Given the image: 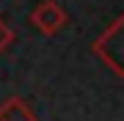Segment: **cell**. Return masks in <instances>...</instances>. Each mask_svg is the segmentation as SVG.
I'll return each mask as SVG.
<instances>
[{
  "label": "cell",
  "mask_w": 124,
  "mask_h": 121,
  "mask_svg": "<svg viewBox=\"0 0 124 121\" xmlns=\"http://www.w3.org/2000/svg\"><path fill=\"white\" fill-rule=\"evenodd\" d=\"M91 52L102 63H108L116 77H124V19L121 17L113 19L108 30H102V36L91 44Z\"/></svg>",
  "instance_id": "obj_1"
},
{
  "label": "cell",
  "mask_w": 124,
  "mask_h": 121,
  "mask_svg": "<svg viewBox=\"0 0 124 121\" xmlns=\"http://www.w3.org/2000/svg\"><path fill=\"white\" fill-rule=\"evenodd\" d=\"M31 22H33V28L39 33L55 36V33L66 25V11H63L55 0H41V3L31 11Z\"/></svg>",
  "instance_id": "obj_2"
},
{
  "label": "cell",
  "mask_w": 124,
  "mask_h": 121,
  "mask_svg": "<svg viewBox=\"0 0 124 121\" xmlns=\"http://www.w3.org/2000/svg\"><path fill=\"white\" fill-rule=\"evenodd\" d=\"M0 121H36V113L31 110L25 99L11 96L0 105Z\"/></svg>",
  "instance_id": "obj_3"
},
{
  "label": "cell",
  "mask_w": 124,
  "mask_h": 121,
  "mask_svg": "<svg viewBox=\"0 0 124 121\" xmlns=\"http://www.w3.org/2000/svg\"><path fill=\"white\" fill-rule=\"evenodd\" d=\"M11 41H14V30L6 25V19L0 17V52H6V50L11 47Z\"/></svg>",
  "instance_id": "obj_4"
}]
</instances>
